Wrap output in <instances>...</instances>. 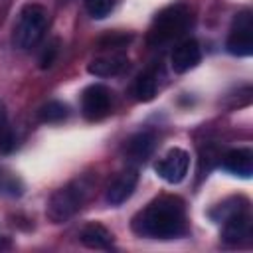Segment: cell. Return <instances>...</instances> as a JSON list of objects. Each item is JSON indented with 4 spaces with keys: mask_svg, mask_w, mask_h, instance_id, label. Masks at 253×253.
Listing matches in <instances>:
<instances>
[{
    "mask_svg": "<svg viewBox=\"0 0 253 253\" xmlns=\"http://www.w3.org/2000/svg\"><path fill=\"white\" fill-rule=\"evenodd\" d=\"M223 223V231H221V239L229 245H241L243 241H251L253 235V227H251V215H249V208L241 210L233 215H229L227 219L221 221Z\"/></svg>",
    "mask_w": 253,
    "mask_h": 253,
    "instance_id": "ba28073f",
    "label": "cell"
},
{
    "mask_svg": "<svg viewBox=\"0 0 253 253\" xmlns=\"http://www.w3.org/2000/svg\"><path fill=\"white\" fill-rule=\"evenodd\" d=\"M6 125V105L0 101V128Z\"/></svg>",
    "mask_w": 253,
    "mask_h": 253,
    "instance_id": "7402d4cb",
    "label": "cell"
},
{
    "mask_svg": "<svg viewBox=\"0 0 253 253\" xmlns=\"http://www.w3.org/2000/svg\"><path fill=\"white\" fill-rule=\"evenodd\" d=\"M91 188H93L91 180L87 176H83V178H77V180L69 182L67 186L59 188L57 192H53L47 202V208H45L47 219H51L53 223H61V221H67L69 217H73L87 202Z\"/></svg>",
    "mask_w": 253,
    "mask_h": 253,
    "instance_id": "3957f363",
    "label": "cell"
},
{
    "mask_svg": "<svg viewBox=\"0 0 253 253\" xmlns=\"http://www.w3.org/2000/svg\"><path fill=\"white\" fill-rule=\"evenodd\" d=\"M79 241L89 249H111L115 237L105 225L89 223L79 231Z\"/></svg>",
    "mask_w": 253,
    "mask_h": 253,
    "instance_id": "5bb4252c",
    "label": "cell"
},
{
    "mask_svg": "<svg viewBox=\"0 0 253 253\" xmlns=\"http://www.w3.org/2000/svg\"><path fill=\"white\" fill-rule=\"evenodd\" d=\"M188 166H190V154L182 148H170L154 164V170L168 184H180L188 174Z\"/></svg>",
    "mask_w": 253,
    "mask_h": 253,
    "instance_id": "52a82bcc",
    "label": "cell"
},
{
    "mask_svg": "<svg viewBox=\"0 0 253 253\" xmlns=\"http://www.w3.org/2000/svg\"><path fill=\"white\" fill-rule=\"evenodd\" d=\"M16 144H18L16 134H14V132L4 125V126L0 128V152L8 154V152H12V150L16 148Z\"/></svg>",
    "mask_w": 253,
    "mask_h": 253,
    "instance_id": "44dd1931",
    "label": "cell"
},
{
    "mask_svg": "<svg viewBox=\"0 0 253 253\" xmlns=\"http://www.w3.org/2000/svg\"><path fill=\"white\" fill-rule=\"evenodd\" d=\"M190 22H192V14L190 8L184 4H172L160 10L152 20V26L146 36L148 45L162 47L166 43H172L174 40H180L190 28Z\"/></svg>",
    "mask_w": 253,
    "mask_h": 253,
    "instance_id": "7a4b0ae2",
    "label": "cell"
},
{
    "mask_svg": "<svg viewBox=\"0 0 253 253\" xmlns=\"http://www.w3.org/2000/svg\"><path fill=\"white\" fill-rule=\"evenodd\" d=\"M249 208V202L245 198H229L225 202H221L219 206H215L211 211H210V217L217 223H221L223 219H227L229 215L241 211V210H247Z\"/></svg>",
    "mask_w": 253,
    "mask_h": 253,
    "instance_id": "2e32d148",
    "label": "cell"
},
{
    "mask_svg": "<svg viewBox=\"0 0 253 253\" xmlns=\"http://www.w3.org/2000/svg\"><path fill=\"white\" fill-rule=\"evenodd\" d=\"M221 168L233 176H239V178H251L253 174V150L251 148H233V150H227L221 158Z\"/></svg>",
    "mask_w": 253,
    "mask_h": 253,
    "instance_id": "7c38bea8",
    "label": "cell"
},
{
    "mask_svg": "<svg viewBox=\"0 0 253 253\" xmlns=\"http://www.w3.org/2000/svg\"><path fill=\"white\" fill-rule=\"evenodd\" d=\"M67 117H69V107L61 101H47L38 111V119L42 123H61Z\"/></svg>",
    "mask_w": 253,
    "mask_h": 253,
    "instance_id": "e0dca14e",
    "label": "cell"
},
{
    "mask_svg": "<svg viewBox=\"0 0 253 253\" xmlns=\"http://www.w3.org/2000/svg\"><path fill=\"white\" fill-rule=\"evenodd\" d=\"M154 148H156V136L148 130H142V132L132 134L125 142V158L126 162L138 166V164H144L152 156Z\"/></svg>",
    "mask_w": 253,
    "mask_h": 253,
    "instance_id": "9c48e42d",
    "label": "cell"
},
{
    "mask_svg": "<svg viewBox=\"0 0 253 253\" xmlns=\"http://www.w3.org/2000/svg\"><path fill=\"white\" fill-rule=\"evenodd\" d=\"M158 91V75L154 69H148L138 75L134 83V95L138 101H152Z\"/></svg>",
    "mask_w": 253,
    "mask_h": 253,
    "instance_id": "9a60e30c",
    "label": "cell"
},
{
    "mask_svg": "<svg viewBox=\"0 0 253 253\" xmlns=\"http://www.w3.org/2000/svg\"><path fill=\"white\" fill-rule=\"evenodd\" d=\"M132 231L152 239H176L188 231L186 206L176 196H160L132 219Z\"/></svg>",
    "mask_w": 253,
    "mask_h": 253,
    "instance_id": "6da1fadb",
    "label": "cell"
},
{
    "mask_svg": "<svg viewBox=\"0 0 253 253\" xmlns=\"http://www.w3.org/2000/svg\"><path fill=\"white\" fill-rule=\"evenodd\" d=\"M47 10L42 4H26L14 24L12 42L18 49H32L45 34Z\"/></svg>",
    "mask_w": 253,
    "mask_h": 253,
    "instance_id": "277c9868",
    "label": "cell"
},
{
    "mask_svg": "<svg viewBox=\"0 0 253 253\" xmlns=\"http://www.w3.org/2000/svg\"><path fill=\"white\" fill-rule=\"evenodd\" d=\"M115 4H117V0H85V8H87L89 16L95 20L107 18L115 10Z\"/></svg>",
    "mask_w": 253,
    "mask_h": 253,
    "instance_id": "d6986e66",
    "label": "cell"
},
{
    "mask_svg": "<svg viewBox=\"0 0 253 253\" xmlns=\"http://www.w3.org/2000/svg\"><path fill=\"white\" fill-rule=\"evenodd\" d=\"M57 51H59V42H57V40H53V42H51V43H47V45H45V49L42 51V55H40V67H42V69L51 67V65H53V61H55V57H57Z\"/></svg>",
    "mask_w": 253,
    "mask_h": 253,
    "instance_id": "ffe728a7",
    "label": "cell"
},
{
    "mask_svg": "<svg viewBox=\"0 0 253 253\" xmlns=\"http://www.w3.org/2000/svg\"><path fill=\"white\" fill-rule=\"evenodd\" d=\"M128 67V59L123 53H111V55H103L93 59L87 65V71L95 77H113L123 73Z\"/></svg>",
    "mask_w": 253,
    "mask_h": 253,
    "instance_id": "4fadbf2b",
    "label": "cell"
},
{
    "mask_svg": "<svg viewBox=\"0 0 253 253\" xmlns=\"http://www.w3.org/2000/svg\"><path fill=\"white\" fill-rule=\"evenodd\" d=\"M225 47L231 55L247 57L253 53V16L251 10H241L235 14Z\"/></svg>",
    "mask_w": 253,
    "mask_h": 253,
    "instance_id": "5b68a950",
    "label": "cell"
},
{
    "mask_svg": "<svg viewBox=\"0 0 253 253\" xmlns=\"http://www.w3.org/2000/svg\"><path fill=\"white\" fill-rule=\"evenodd\" d=\"M111 111V91L101 85L93 83L81 93V113L87 121H101Z\"/></svg>",
    "mask_w": 253,
    "mask_h": 253,
    "instance_id": "8992f818",
    "label": "cell"
},
{
    "mask_svg": "<svg viewBox=\"0 0 253 253\" xmlns=\"http://www.w3.org/2000/svg\"><path fill=\"white\" fill-rule=\"evenodd\" d=\"M202 59V49H200V43L192 38L180 42L174 51H172V57H170V63H172V69L176 73H186L190 69H194Z\"/></svg>",
    "mask_w": 253,
    "mask_h": 253,
    "instance_id": "8fae6325",
    "label": "cell"
},
{
    "mask_svg": "<svg viewBox=\"0 0 253 253\" xmlns=\"http://www.w3.org/2000/svg\"><path fill=\"white\" fill-rule=\"evenodd\" d=\"M22 192H24L22 180L16 174L0 168V194H4V196H22Z\"/></svg>",
    "mask_w": 253,
    "mask_h": 253,
    "instance_id": "ac0fdd59",
    "label": "cell"
},
{
    "mask_svg": "<svg viewBox=\"0 0 253 253\" xmlns=\"http://www.w3.org/2000/svg\"><path fill=\"white\" fill-rule=\"evenodd\" d=\"M138 184V172L134 168H128L125 172H121L107 188V202L111 206H121L125 204L136 190Z\"/></svg>",
    "mask_w": 253,
    "mask_h": 253,
    "instance_id": "30bf717a",
    "label": "cell"
}]
</instances>
